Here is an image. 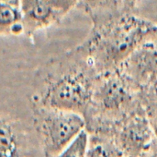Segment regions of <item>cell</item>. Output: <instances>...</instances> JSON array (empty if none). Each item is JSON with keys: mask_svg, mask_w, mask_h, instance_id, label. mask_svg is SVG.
Wrapping results in <instances>:
<instances>
[{"mask_svg": "<svg viewBox=\"0 0 157 157\" xmlns=\"http://www.w3.org/2000/svg\"><path fill=\"white\" fill-rule=\"evenodd\" d=\"M157 33V24L127 13L92 32L75 52L101 75L116 71L144 42Z\"/></svg>", "mask_w": 157, "mask_h": 157, "instance_id": "obj_1", "label": "cell"}, {"mask_svg": "<svg viewBox=\"0 0 157 157\" xmlns=\"http://www.w3.org/2000/svg\"><path fill=\"white\" fill-rule=\"evenodd\" d=\"M140 92L118 70L98 76L85 119L87 131L113 130L141 105Z\"/></svg>", "mask_w": 157, "mask_h": 157, "instance_id": "obj_2", "label": "cell"}, {"mask_svg": "<svg viewBox=\"0 0 157 157\" xmlns=\"http://www.w3.org/2000/svg\"><path fill=\"white\" fill-rule=\"evenodd\" d=\"M98 76L96 69L82 56V63H77L49 86L42 99L43 105L47 108L75 112L86 118Z\"/></svg>", "mask_w": 157, "mask_h": 157, "instance_id": "obj_3", "label": "cell"}, {"mask_svg": "<svg viewBox=\"0 0 157 157\" xmlns=\"http://www.w3.org/2000/svg\"><path fill=\"white\" fill-rule=\"evenodd\" d=\"M113 133L124 156H154L156 138L142 104L116 126Z\"/></svg>", "mask_w": 157, "mask_h": 157, "instance_id": "obj_4", "label": "cell"}, {"mask_svg": "<svg viewBox=\"0 0 157 157\" xmlns=\"http://www.w3.org/2000/svg\"><path fill=\"white\" fill-rule=\"evenodd\" d=\"M47 108V107H46ZM42 130L49 155L57 157L84 130L85 118L75 112L47 108Z\"/></svg>", "mask_w": 157, "mask_h": 157, "instance_id": "obj_5", "label": "cell"}, {"mask_svg": "<svg viewBox=\"0 0 157 157\" xmlns=\"http://www.w3.org/2000/svg\"><path fill=\"white\" fill-rule=\"evenodd\" d=\"M117 70L139 92L157 85V33L137 47Z\"/></svg>", "mask_w": 157, "mask_h": 157, "instance_id": "obj_6", "label": "cell"}, {"mask_svg": "<svg viewBox=\"0 0 157 157\" xmlns=\"http://www.w3.org/2000/svg\"><path fill=\"white\" fill-rule=\"evenodd\" d=\"M78 5L89 16L93 29L103 27L128 13L125 0H79Z\"/></svg>", "mask_w": 157, "mask_h": 157, "instance_id": "obj_7", "label": "cell"}, {"mask_svg": "<svg viewBox=\"0 0 157 157\" xmlns=\"http://www.w3.org/2000/svg\"><path fill=\"white\" fill-rule=\"evenodd\" d=\"M88 132L86 157L124 156L115 139L113 130H98Z\"/></svg>", "mask_w": 157, "mask_h": 157, "instance_id": "obj_8", "label": "cell"}, {"mask_svg": "<svg viewBox=\"0 0 157 157\" xmlns=\"http://www.w3.org/2000/svg\"><path fill=\"white\" fill-rule=\"evenodd\" d=\"M20 7L23 18H26L33 28L51 25L63 16L44 0H21Z\"/></svg>", "mask_w": 157, "mask_h": 157, "instance_id": "obj_9", "label": "cell"}, {"mask_svg": "<svg viewBox=\"0 0 157 157\" xmlns=\"http://www.w3.org/2000/svg\"><path fill=\"white\" fill-rule=\"evenodd\" d=\"M140 101L155 131L156 147L153 157H157V85L140 91Z\"/></svg>", "mask_w": 157, "mask_h": 157, "instance_id": "obj_10", "label": "cell"}, {"mask_svg": "<svg viewBox=\"0 0 157 157\" xmlns=\"http://www.w3.org/2000/svg\"><path fill=\"white\" fill-rule=\"evenodd\" d=\"M23 19L21 7L0 2V31L13 29Z\"/></svg>", "mask_w": 157, "mask_h": 157, "instance_id": "obj_11", "label": "cell"}, {"mask_svg": "<svg viewBox=\"0 0 157 157\" xmlns=\"http://www.w3.org/2000/svg\"><path fill=\"white\" fill-rule=\"evenodd\" d=\"M88 132L84 130L57 157H86Z\"/></svg>", "mask_w": 157, "mask_h": 157, "instance_id": "obj_12", "label": "cell"}, {"mask_svg": "<svg viewBox=\"0 0 157 157\" xmlns=\"http://www.w3.org/2000/svg\"><path fill=\"white\" fill-rule=\"evenodd\" d=\"M48 5L53 7L55 10L62 13L63 16L67 14L71 9L78 5L79 0H44Z\"/></svg>", "mask_w": 157, "mask_h": 157, "instance_id": "obj_13", "label": "cell"}, {"mask_svg": "<svg viewBox=\"0 0 157 157\" xmlns=\"http://www.w3.org/2000/svg\"><path fill=\"white\" fill-rule=\"evenodd\" d=\"M12 143V136L6 124L0 121V148L7 149Z\"/></svg>", "mask_w": 157, "mask_h": 157, "instance_id": "obj_14", "label": "cell"}, {"mask_svg": "<svg viewBox=\"0 0 157 157\" xmlns=\"http://www.w3.org/2000/svg\"><path fill=\"white\" fill-rule=\"evenodd\" d=\"M137 1L138 0H125V6H126V10L128 13H130V11L133 8Z\"/></svg>", "mask_w": 157, "mask_h": 157, "instance_id": "obj_15", "label": "cell"}, {"mask_svg": "<svg viewBox=\"0 0 157 157\" xmlns=\"http://www.w3.org/2000/svg\"><path fill=\"white\" fill-rule=\"evenodd\" d=\"M0 2L9 4V5L15 6H19V7H20V4H21V0H0Z\"/></svg>", "mask_w": 157, "mask_h": 157, "instance_id": "obj_16", "label": "cell"}, {"mask_svg": "<svg viewBox=\"0 0 157 157\" xmlns=\"http://www.w3.org/2000/svg\"><path fill=\"white\" fill-rule=\"evenodd\" d=\"M122 157H126V156H122Z\"/></svg>", "mask_w": 157, "mask_h": 157, "instance_id": "obj_17", "label": "cell"}]
</instances>
